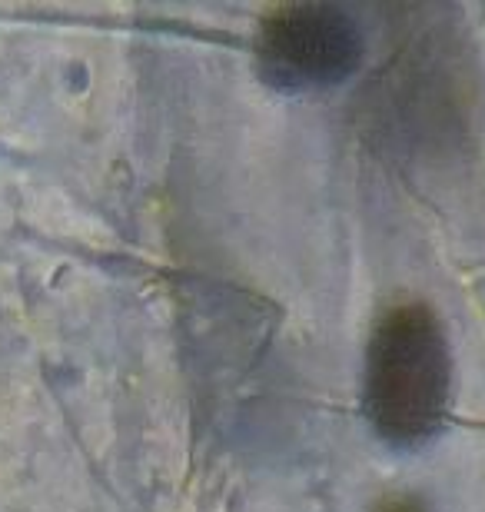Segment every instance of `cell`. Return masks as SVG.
Masks as SVG:
<instances>
[{
    "label": "cell",
    "mask_w": 485,
    "mask_h": 512,
    "mask_svg": "<svg viewBox=\"0 0 485 512\" xmlns=\"http://www.w3.org/2000/svg\"><path fill=\"white\" fill-rule=\"evenodd\" d=\"M452 353L439 316L426 303H396L366 343L363 406L373 433L392 449H419L446 426Z\"/></svg>",
    "instance_id": "6da1fadb"
},
{
    "label": "cell",
    "mask_w": 485,
    "mask_h": 512,
    "mask_svg": "<svg viewBox=\"0 0 485 512\" xmlns=\"http://www.w3.org/2000/svg\"><path fill=\"white\" fill-rule=\"evenodd\" d=\"M366 37L353 14L333 4H286L270 10L253 34L263 84L280 94L339 87L363 64Z\"/></svg>",
    "instance_id": "7a4b0ae2"
},
{
    "label": "cell",
    "mask_w": 485,
    "mask_h": 512,
    "mask_svg": "<svg viewBox=\"0 0 485 512\" xmlns=\"http://www.w3.org/2000/svg\"><path fill=\"white\" fill-rule=\"evenodd\" d=\"M373 512H426V509H422L416 499L399 496V499H386V503H379Z\"/></svg>",
    "instance_id": "3957f363"
}]
</instances>
